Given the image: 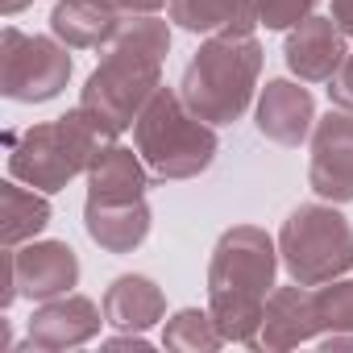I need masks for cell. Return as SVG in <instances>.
Segmentation results:
<instances>
[{
    "label": "cell",
    "instance_id": "6da1fadb",
    "mask_svg": "<svg viewBox=\"0 0 353 353\" xmlns=\"http://www.w3.org/2000/svg\"><path fill=\"white\" fill-rule=\"evenodd\" d=\"M170 50V30L154 13L125 17L121 34L104 46L100 67L88 75L79 108L96 117V125L108 137H121L133 129L150 96L162 88V59Z\"/></svg>",
    "mask_w": 353,
    "mask_h": 353
},
{
    "label": "cell",
    "instance_id": "7a4b0ae2",
    "mask_svg": "<svg viewBox=\"0 0 353 353\" xmlns=\"http://www.w3.org/2000/svg\"><path fill=\"white\" fill-rule=\"evenodd\" d=\"M279 245L258 225H233L221 233L208 266V312L225 341L254 345L266 299L279 274Z\"/></svg>",
    "mask_w": 353,
    "mask_h": 353
},
{
    "label": "cell",
    "instance_id": "3957f363",
    "mask_svg": "<svg viewBox=\"0 0 353 353\" xmlns=\"http://www.w3.org/2000/svg\"><path fill=\"white\" fill-rule=\"evenodd\" d=\"M112 137L96 125V117L88 108H71L67 117L59 121H46V125H30L13 150H9V174L21 179L26 188L34 192H63L75 174H88L96 154L108 145Z\"/></svg>",
    "mask_w": 353,
    "mask_h": 353
},
{
    "label": "cell",
    "instance_id": "277c9868",
    "mask_svg": "<svg viewBox=\"0 0 353 353\" xmlns=\"http://www.w3.org/2000/svg\"><path fill=\"white\" fill-rule=\"evenodd\" d=\"M262 46L254 38H208L183 71L179 96L208 125H233L254 104Z\"/></svg>",
    "mask_w": 353,
    "mask_h": 353
},
{
    "label": "cell",
    "instance_id": "5b68a950",
    "mask_svg": "<svg viewBox=\"0 0 353 353\" xmlns=\"http://www.w3.org/2000/svg\"><path fill=\"white\" fill-rule=\"evenodd\" d=\"M133 141L158 179H196L221 150L216 129L200 121L174 88H158L150 96V104L133 121Z\"/></svg>",
    "mask_w": 353,
    "mask_h": 353
},
{
    "label": "cell",
    "instance_id": "8992f818",
    "mask_svg": "<svg viewBox=\"0 0 353 353\" xmlns=\"http://www.w3.org/2000/svg\"><path fill=\"white\" fill-rule=\"evenodd\" d=\"M279 258L291 283L324 287L353 270V225L336 204H299L279 229Z\"/></svg>",
    "mask_w": 353,
    "mask_h": 353
},
{
    "label": "cell",
    "instance_id": "52a82bcc",
    "mask_svg": "<svg viewBox=\"0 0 353 353\" xmlns=\"http://www.w3.org/2000/svg\"><path fill=\"white\" fill-rule=\"evenodd\" d=\"M71 46L59 38L21 34L17 26H5L0 34V92L17 104H46L54 100L71 79Z\"/></svg>",
    "mask_w": 353,
    "mask_h": 353
},
{
    "label": "cell",
    "instance_id": "ba28073f",
    "mask_svg": "<svg viewBox=\"0 0 353 353\" xmlns=\"http://www.w3.org/2000/svg\"><path fill=\"white\" fill-rule=\"evenodd\" d=\"M307 183L328 204H353V112L332 108L316 121Z\"/></svg>",
    "mask_w": 353,
    "mask_h": 353
},
{
    "label": "cell",
    "instance_id": "9c48e42d",
    "mask_svg": "<svg viewBox=\"0 0 353 353\" xmlns=\"http://www.w3.org/2000/svg\"><path fill=\"white\" fill-rule=\"evenodd\" d=\"M104 312L88 299V295H54L46 299L42 307H34L30 324H26V336L34 349H46V353H59V349H75V345H88L96 332H100Z\"/></svg>",
    "mask_w": 353,
    "mask_h": 353
},
{
    "label": "cell",
    "instance_id": "30bf717a",
    "mask_svg": "<svg viewBox=\"0 0 353 353\" xmlns=\"http://www.w3.org/2000/svg\"><path fill=\"white\" fill-rule=\"evenodd\" d=\"M345 54H349L345 30H341L332 17H316V13H312L307 21H299V26L287 34V46H283L287 71H291L299 83H328Z\"/></svg>",
    "mask_w": 353,
    "mask_h": 353
},
{
    "label": "cell",
    "instance_id": "8fae6325",
    "mask_svg": "<svg viewBox=\"0 0 353 353\" xmlns=\"http://www.w3.org/2000/svg\"><path fill=\"white\" fill-rule=\"evenodd\" d=\"M13 270H17V295L26 299H54L67 295L79 283V258L67 241H30L13 250Z\"/></svg>",
    "mask_w": 353,
    "mask_h": 353
},
{
    "label": "cell",
    "instance_id": "7c38bea8",
    "mask_svg": "<svg viewBox=\"0 0 353 353\" xmlns=\"http://www.w3.org/2000/svg\"><path fill=\"white\" fill-rule=\"evenodd\" d=\"M320 332L324 328L316 320V295H312V287L291 283V287H274L270 291L254 349L283 353V349H295V345H303V341H312Z\"/></svg>",
    "mask_w": 353,
    "mask_h": 353
},
{
    "label": "cell",
    "instance_id": "4fadbf2b",
    "mask_svg": "<svg viewBox=\"0 0 353 353\" xmlns=\"http://www.w3.org/2000/svg\"><path fill=\"white\" fill-rule=\"evenodd\" d=\"M258 133L279 145H299L316 129V100L295 79H270L258 96Z\"/></svg>",
    "mask_w": 353,
    "mask_h": 353
},
{
    "label": "cell",
    "instance_id": "5bb4252c",
    "mask_svg": "<svg viewBox=\"0 0 353 353\" xmlns=\"http://www.w3.org/2000/svg\"><path fill=\"white\" fill-rule=\"evenodd\" d=\"M125 26V13L108 0H59L50 9V34L71 50H104Z\"/></svg>",
    "mask_w": 353,
    "mask_h": 353
},
{
    "label": "cell",
    "instance_id": "9a60e30c",
    "mask_svg": "<svg viewBox=\"0 0 353 353\" xmlns=\"http://www.w3.org/2000/svg\"><path fill=\"white\" fill-rule=\"evenodd\" d=\"M170 21L204 38H254L258 0H166Z\"/></svg>",
    "mask_w": 353,
    "mask_h": 353
},
{
    "label": "cell",
    "instance_id": "2e32d148",
    "mask_svg": "<svg viewBox=\"0 0 353 353\" xmlns=\"http://www.w3.org/2000/svg\"><path fill=\"white\" fill-rule=\"evenodd\" d=\"M145 188H150L145 158L133 154L129 145H117V141H108L88 170V200H100V204L145 200Z\"/></svg>",
    "mask_w": 353,
    "mask_h": 353
},
{
    "label": "cell",
    "instance_id": "e0dca14e",
    "mask_svg": "<svg viewBox=\"0 0 353 353\" xmlns=\"http://www.w3.org/2000/svg\"><path fill=\"white\" fill-rule=\"evenodd\" d=\"M83 229L104 254H133L150 237V204L129 200V204H100L88 200L83 208Z\"/></svg>",
    "mask_w": 353,
    "mask_h": 353
},
{
    "label": "cell",
    "instance_id": "ac0fdd59",
    "mask_svg": "<svg viewBox=\"0 0 353 353\" xmlns=\"http://www.w3.org/2000/svg\"><path fill=\"white\" fill-rule=\"evenodd\" d=\"M166 316V295L145 274H121L104 291V320L121 332H145Z\"/></svg>",
    "mask_w": 353,
    "mask_h": 353
},
{
    "label": "cell",
    "instance_id": "d6986e66",
    "mask_svg": "<svg viewBox=\"0 0 353 353\" xmlns=\"http://www.w3.org/2000/svg\"><path fill=\"white\" fill-rule=\"evenodd\" d=\"M46 225H50L46 192H34L21 179L0 183V241H5V250H17V245L34 241Z\"/></svg>",
    "mask_w": 353,
    "mask_h": 353
},
{
    "label": "cell",
    "instance_id": "ffe728a7",
    "mask_svg": "<svg viewBox=\"0 0 353 353\" xmlns=\"http://www.w3.org/2000/svg\"><path fill=\"white\" fill-rule=\"evenodd\" d=\"M162 345L174 349V353H216L225 345L212 312H200V307H183L166 320V332H162Z\"/></svg>",
    "mask_w": 353,
    "mask_h": 353
},
{
    "label": "cell",
    "instance_id": "44dd1931",
    "mask_svg": "<svg viewBox=\"0 0 353 353\" xmlns=\"http://www.w3.org/2000/svg\"><path fill=\"white\" fill-rule=\"evenodd\" d=\"M312 295L324 332H353V279H332L324 287H312Z\"/></svg>",
    "mask_w": 353,
    "mask_h": 353
},
{
    "label": "cell",
    "instance_id": "7402d4cb",
    "mask_svg": "<svg viewBox=\"0 0 353 353\" xmlns=\"http://www.w3.org/2000/svg\"><path fill=\"white\" fill-rule=\"evenodd\" d=\"M320 0H258V26L266 30H295L316 13Z\"/></svg>",
    "mask_w": 353,
    "mask_h": 353
},
{
    "label": "cell",
    "instance_id": "603a6c76",
    "mask_svg": "<svg viewBox=\"0 0 353 353\" xmlns=\"http://www.w3.org/2000/svg\"><path fill=\"white\" fill-rule=\"evenodd\" d=\"M328 100H332V108H345V112H353V50L341 59V67L332 71V79H328Z\"/></svg>",
    "mask_w": 353,
    "mask_h": 353
},
{
    "label": "cell",
    "instance_id": "cb8c5ba5",
    "mask_svg": "<svg viewBox=\"0 0 353 353\" xmlns=\"http://www.w3.org/2000/svg\"><path fill=\"white\" fill-rule=\"evenodd\" d=\"M112 9H121L125 17H137V13H158L166 0H108Z\"/></svg>",
    "mask_w": 353,
    "mask_h": 353
},
{
    "label": "cell",
    "instance_id": "d4e9b609",
    "mask_svg": "<svg viewBox=\"0 0 353 353\" xmlns=\"http://www.w3.org/2000/svg\"><path fill=\"white\" fill-rule=\"evenodd\" d=\"M332 21L345 30V38L353 42V0H332Z\"/></svg>",
    "mask_w": 353,
    "mask_h": 353
},
{
    "label": "cell",
    "instance_id": "484cf974",
    "mask_svg": "<svg viewBox=\"0 0 353 353\" xmlns=\"http://www.w3.org/2000/svg\"><path fill=\"white\" fill-rule=\"evenodd\" d=\"M34 5V0H0V13H5V17H17L21 9H30Z\"/></svg>",
    "mask_w": 353,
    "mask_h": 353
}]
</instances>
